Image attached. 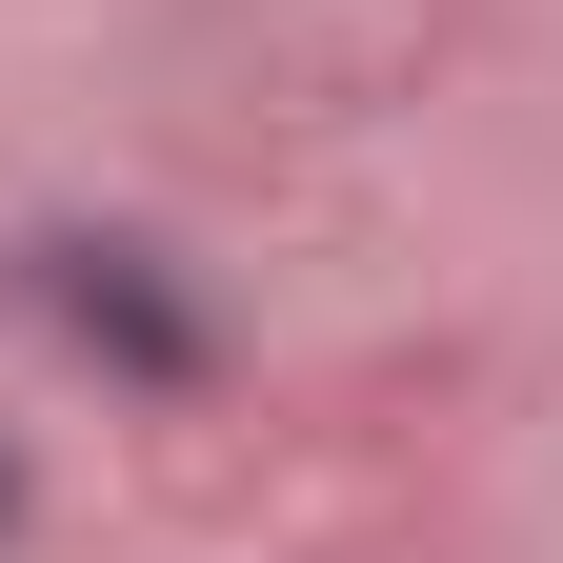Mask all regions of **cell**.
Wrapping results in <instances>:
<instances>
[{
    "instance_id": "cell-1",
    "label": "cell",
    "mask_w": 563,
    "mask_h": 563,
    "mask_svg": "<svg viewBox=\"0 0 563 563\" xmlns=\"http://www.w3.org/2000/svg\"><path fill=\"white\" fill-rule=\"evenodd\" d=\"M21 302L101 363V402H201L222 383V302H201V262L141 242V222H21Z\"/></svg>"
},
{
    "instance_id": "cell-2",
    "label": "cell",
    "mask_w": 563,
    "mask_h": 563,
    "mask_svg": "<svg viewBox=\"0 0 563 563\" xmlns=\"http://www.w3.org/2000/svg\"><path fill=\"white\" fill-rule=\"evenodd\" d=\"M21 523H41V463H21V443H0V563H21Z\"/></svg>"
}]
</instances>
